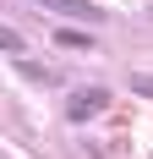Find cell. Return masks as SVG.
Listing matches in <instances>:
<instances>
[{"mask_svg": "<svg viewBox=\"0 0 153 159\" xmlns=\"http://www.w3.org/2000/svg\"><path fill=\"white\" fill-rule=\"evenodd\" d=\"M104 104H109V93H104V88H76V93H71V104H66V115H71V121H88V115H98Z\"/></svg>", "mask_w": 153, "mask_h": 159, "instance_id": "1", "label": "cell"}, {"mask_svg": "<svg viewBox=\"0 0 153 159\" xmlns=\"http://www.w3.org/2000/svg\"><path fill=\"white\" fill-rule=\"evenodd\" d=\"M38 6H55V11H71V16H88V22H98L104 11H93V6H82V0H38Z\"/></svg>", "mask_w": 153, "mask_h": 159, "instance_id": "2", "label": "cell"}, {"mask_svg": "<svg viewBox=\"0 0 153 159\" xmlns=\"http://www.w3.org/2000/svg\"><path fill=\"white\" fill-rule=\"evenodd\" d=\"M55 44H60V49H88V33H71V28H60V33H55Z\"/></svg>", "mask_w": 153, "mask_h": 159, "instance_id": "3", "label": "cell"}, {"mask_svg": "<svg viewBox=\"0 0 153 159\" xmlns=\"http://www.w3.org/2000/svg\"><path fill=\"white\" fill-rule=\"evenodd\" d=\"M0 49H6V55H22L28 44H22V33H11V28H0Z\"/></svg>", "mask_w": 153, "mask_h": 159, "instance_id": "4", "label": "cell"}, {"mask_svg": "<svg viewBox=\"0 0 153 159\" xmlns=\"http://www.w3.org/2000/svg\"><path fill=\"white\" fill-rule=\"evenodd\" d=\"M131 88H137V93H148V99H153V77H131Z\"/></svg>", "mask_w": 153, "mask_h": 159, "instance_id": "5", "label": "cell"}]
</instances>
